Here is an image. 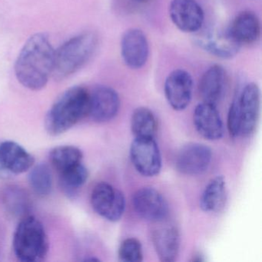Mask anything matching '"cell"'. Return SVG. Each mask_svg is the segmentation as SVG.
<instances>
[{
    "label": "cell",
    "mask_w": 262,
    "mask_h": 262,
    "mask_svg": "<svg viewBox=\"0 0 262 262\" xmlns=\"http://www.w3.org/2000/svg\"><path fill=\"white\" fill-rule=\"evenodd\" d=\"M193 122L199 134L207 140H219L223 136L224 124L215 105L199 104L194 108Z\"/></svg>",
    "instance_id": "cell-15"
},
{
    "label": "cell",
    "mask_w": 262,
    "mask_h": 262,
    "mask_svg": "<svg viewBox=\"0 0 262 262\" xmlns=\"http://www.w3.org/2000/svg\"><path fill=\"white\" fill-rule=\"evenodd\" d=\"M196 43L208 54L222 59H231L238 53L242 45L228 28H211L196 36Z\"/></svg>",
    "instance_id": "cell-7"
},
{
    "label": "cell",
    "mask_w": 262,
    "mask_h": 262,
    "mask_svg": "<svg viewBox=\"0 0 262 262\" xmlns=\"http://www.w3.org/2000/svg\"><path fill=\"white\" fill-rule=\"evenodd\" d=\"M152 242L159 259L164 262L176 260L180 247V235L174 225H164L152 232Z\"/></svg>",
    "instance_id": "cell-18"
},
{
    "label": "cell",
    "mask_w": 262,
    "mask_h": 262,
    "mask_svg": "<svg viewBox=\"0 0 262 262\" xmlns=\"http://www.w3.org/2000/svg\"><path fill=\"white\" fill-rule=\"evenodd\" d=\"M130 158L133 166L142 176L153 177L160 172L162 156L154 138L135 137L130 147Z\"/></svg>",
    "instance_id": "cell-5"
},
{
    "label": "cell",
    "mask_w": 262,
    "mask_h": 262,
    "mask_svg": "<svg viewBox=\"0 0 262 262\" xmlns=\"http://www.w3.org/2000/svg\"><path fill=\"white\" fill-rule=\"evenodd\" d=\"M226 72L220 65L211 66L205 70L199 81V91L203 102L217 105L225 93Z\"/></svg>",
    "instance_id": "cell-17"
},
{
    "label": "cell",
    "mask_w": 262,
    "mask_h": 262,
    "mask_svg": "<svg viewBox=\"0 0 262 262\" xmlns=\"http://www.w3.org/2000/svg\"><path fill=\"white\" fill-rule=\"evenodd\" d=\"M168 13L171 22L183 33H197L205 21L203 9L196 0H171Z\"/></svg>",
    "instance_id": "cell-9"
},
{
    "label": "cell",
    "mask_w": 262,
    "mask_h": 262,
    "mask_svg": "<svg viewBox=\"0 0 262 262\" xmlns=\"http://www.w3.org/2000/svg\"><path fill=\"white\" fill-rule=\"evenodd\" d=\"M82 151L73 145L56 147L50 154V162L59 174L82 163Z\"/></svg>",
    "instance_id": "cell-23"
},
{
    "label": "cell",
    "mask_w": 262,
    "mask_h": 262,
    "mask_svg": "<svg viewBox=\"0 0 262 262\" xmlns=\"http://www.w3.org/2000/svg\"><path fill=\"white\" fill-rule=\"evenodd\" d=\"M241 118L240 136H249L255 131L259 119L260 93L254 82L247 84L237 99Z\"/></svg>",
    "instance_id": "cell-13"
},
{
    "label": "cell",
    "mask_w": 262,
    "mask_h": 262,
    "mask_svg": "<svg viewBox=\"0 0 262 262\" xmlns=\"http://www.w3.org/2000/svg\"><path fill=\"white\" fill-rule=\"evenodd\" d=\"M88 178V169L82 162L59 173L61 189L67 197L73 199L79 194V190L85 185Z\"/></svg>",
    "instance_id": "cell-22"
},
{
    "label": "cell",
    "mask_w": 262,
    "mask_h": 262,
    "mask_svg": "<svg viewBox=\"0 0 262 262\" xmlns=\"http://www.w3.org/2000/svg\"><path fill=\"white\" fill-rule=\"evenodd\" d=\"M29 182L35 194L46 197L51 192L53 177L51 171L46 163H39L30 168Z\"/></svg>",
    "instance_id": "cell-25"
},
{
    "label": "cell",
    "mask_w": 262,
    "mask_h": 262,
    "mask_svg": "<svg viewBox=\"0 0 262 262\" xmlns=\"http://www.w3.org/2000/svg\"><path fill=\"white\" fill-rule=\"evenodd\" d=\"M13 176L9 171H7L3 166L2 164L0 162V179H10Z\"/></svg>",
    "instance_id": "cell-28"
},
{
    "label": "cell",
    "mask_w": 262,
    "mask_h": 262,
    "mask_svg": "<svg viewBox=\"0 0 262 262\" xmlns=\"http://www.w3.org/2000/svg\"><path fill=\"white\" fill-rule=\"evenodd\" d=\"M228 129L232 137L240 136L241 118L237 100L232 102L228 111Z\"/></svg>",
    "instance_id": "cell-27"
},
{
    "label": "cell",
    "mask_w": 262,
    "mask_h": 262,
    "mask_svg": "<svg viewBox=\"0 0 262 262\" xmlns=\"http://www.w3.org/2000/svg\"><path fill=\"white\" fill-rule=\"evenodd\" d=\"M1 203L5 211L15 219H23L30 215L32 201L29 193L18 185H7L0 194Z\"/></svg>",
    "instance_id": "cell-20"
},
{
    "label": "cell",
    "mask_w": 262,
    "mask_h": 262,
    "mask_svg": "<svg viewBox=\"0 0 262 262\" xmlns=\"http://www.w3.org/2000/svg\"><path fill=\"white\" fill-rule=\"evenodd\" d=\"M13 251L23 262L41 261L48 254V237L45 228L33 216L21 219L13 236Z\"/></svg>",
    "instance_id": "cell-4"
},
{
    "label": "cell",
    "mask_w": 262,
    "mask_h": 262,
    "mask_svg": "<svg viewBox=\"0 0 262 262\" xmlns=\"http://www.w3.org/2000/svg\"><path fill=\"white\" fill-rule=\"evenodd\" d=\"M164 91L167 102L176 111L185 110L191 102L193 79L186 70H173L165 79Z\"/></svg>",
    "instance_id": "cell-11"
},
{
    "label": "cell",
    "mask_w": 262,
    "mask_h": 262,
    "mask_svg": "<svg viewBox=\"0 0 262 262\" xmlns=\"http://www.w3.org/2000/svg\"><path fill=\"white\" fill-rule=\"evenodd\" d=\"M212 159L211 150L203 144L190 143L179 151L176 167L182 174L198 176L208 170Z\"/></svg>",
    "instance_id": "cell-14"
},
{
    "label": "cell",
    "mask_w": 262,
    "mask_h": 262,
    "mask_svg": "<svg viewBox=\"0 0 262 262\" xmlns=\"http://www.w3.org/2000/svg\"><path fill=\"white\" fill-rule=\"evenodd\" d=\"M97 45V36L92 32L69 39L55 51L52 76L56 80H63L79 71L91 59Z\"/></svg>",
    "instance_id": "cell-3"
},
{
    "label": "cell",
    "mask_w": 262,
    "mask_h": 262,
    "mask_svg": "<svg viewBox=\"0 0 262 262\" xmlns=\"http://www.w3.org/2000/svg\"><path fill=\"white\" fill-rule=\"evenodd\" d=\"M90 96V92L82 86H73L62 93L46 116L45 128L48 134H63L88 116Z\"/></svg>",
    "instance_id": "cell-2"
},
{
    "label": "cell",
    "mask_w": 262,
    "mask_h": 262,
    "mask_svg": "<svg viewBox=\"0 0 262 262\" xmlns=\"http://www.w3.org/2000/svg\"><path fill=\"white\" fill-rule=\"evenodd\" d=\"M227 200L226 182L223 176H217L205 187L200 199V207L205 212L222 211Z\"/></svg>",
    "instance_id": "cell-21"
},
{
    "label": "cell",
    "mask_w": 262,
    "mask_h": 262,
    "mask_svg": "<svg viewBox=\"0 0 262 262\" xmlns=\"http://www.w3.org/2000/svg\"><path fill=\"white\" fill-rule=\"evenodd\" d=\"M0 162L10 174H22L34 165L35 159L19 144L5 141L0 143Z\"/></svg>",
    "instance_id": "cell-16"
},
{
    "label": "cell",
    "mask_w": 262,
    "mask_h": 262,
    "mask_svg": "<svg viewBox=\"0 0 262 262\" xmlns=\"http://www.w3.org/2000/svg\"><path fill=\"white\" fill-rule=\"evenodd\" d=\"M131 129L135 137L154 138L157 122L152 112L145 107H139L133 112Z\"/></svg>",
    "instance_id": "cell-24"
},
{
    "label": "cell",
    "mask_w": 262,
    "mask_h": 262,
    "mask_svg": "<svg viewBox=\"0 0 262 262\" xmlns=\"http://www.w3.org/2000/svg\"><path fill=\"white\" fill-rule=\"evenodd\" d=\"M121 56L124 63L132 70H139L146 64L149 56V43L142 30L132 28L122 35Z\"/></svg>",
    "instance_id": "cell-10"
},
{
    "label": "cell",
    "mask_w": 262,
    "mask_h": 262,
    "mask_svg": "<svg viewBox=\"0 0 262 262\" xmlns=\"http://www.w3.org/2000/svg\"><path fill=\"white\" fill-rule=\"evenodd\" d=\"M90 93L89 116L95 122H108L116 117L120 108V98L114 89L99 85Z\"/></svg>",
    "instance_id": "cell-12"
},
{
    "label": "cell",
    "mask_w": 262,
    "mask_h": 262,
    "mask_svg": "<svg viewBox=\"0 0 262 262\" xmlns=\"http://www.w3.org/2000/svg\"><path fill=\"white\" fill-rule=\"evenodd\" d=\"M132 2L138 5H143V4H148L151 0H131Z\"/></svg>",
    "instance_id": "cell-29"
},
{
    "label": "cell",
    "mask_w": 262,
    "mask_h": 262,
    "mask_svg": "<svg viewBox=\"0 0 262 262\" xmlns=\"http://www.w3.org/2000/svg\"><path fill=\"white\" fill-rule=\"evenodd\" d=\"M91 204L98 214L110 222H118L125 212V196L106 182H100L94 187L91 194Z\"/></svg>",
    "instance_id": "cell-6"
},
{
    "label": "cell",
    "mask_w": 262,
    "mask_h": 262,
    "mask_svg": "<svg viewBox=\"0 0 262 262\" xmlns=\"http://www.w3.org/2000/svg\"><path fill=\"white\" fill-rule=\"evenodd\" d=\"M133 205L138 215L148 222H164L169 208L166 200L156 188L145 187L138 190L133 197Z\"/></svg>",
    "instance_id": "cell-8"
},
{
    "label": "cell",
    "mask_w": 262,
    "mask_h": 262,
    "mask_svg": "<svg viewBox=\"0 0 262 262\" xmlns=\"http://www.w3.org/2000/svg\"><path fill=\"white\" fill-rule=\"evenodd\" d=\"M119 258L123 262L142 261L143 253L140 242L133 237L124 240L119 247Z\"/></svg>",
    "instance_id": "cell-26"
},
{
    "label": "cell",
    "mask_w": 262,
    "mask_h": 262,
    "mask_svg": "<svg viewBox=\"0 0 262 262\" xmlns=\"http://www.w3.org/2000/svg\"><path fill=\"white\" fill-rule=\"evenodd\" d=\"M228 30L239 44L250 45L260 38V19L254 12L246 10L235 16Z\"/></svg>",
    "instance_id": "cell-19"
},
{
    "label": "cell",
    "mask_w": 262,
    "mask_h": 262,
    "mask_svg": "<svg viewBox=\"0 0 262 262\" xmlns=\"http://www.w3.org/2000/svg\"><path fill=\"white\" fill-rule=\"evenodd\" d=\"M54 58L55 50L47 35L39 33L30 36L15 63L18 81L28 90H42L53 74Z\"/></svg>",
    "instance_id": "cell-1"
}]
</instances>
